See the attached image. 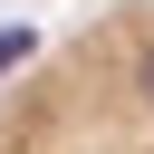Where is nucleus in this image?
Returning <instances> with one entry per match:
<instances>
[{
    "instance_id": "f257e3e1",
    "label": "nucleus",
    "mask_w": 154,
    "mask_h": 154,
    "mask_svg": "<svg viewBox=\"0 0 154 154\" xmlns=\"http://www.w3.org/2000/svg\"><path fill=\"white\" fill-rule=\"evenodd\" d=\"M29 48H38L29 29H0V77H10V67H29Z\"/></svg>"
}]
</instances>
